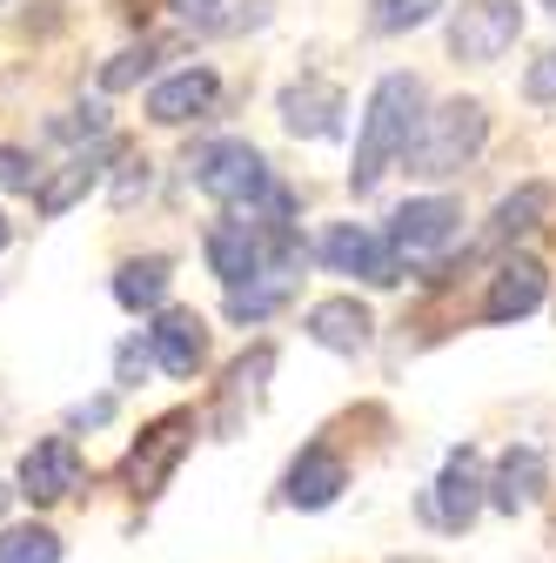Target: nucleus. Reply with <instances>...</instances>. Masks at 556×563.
Masks as SVG:
<instances>
[{"label":"nucleus","instance_id":"c85d7f7f","mask_svg":"<svg viewBox=\"0 0 556 563\" xmlns=\"http://www.w3.org/2000/svg\"><path fill=\"white\" fill-rule=\"evenodd\" d=\"M8 242H14V222H8V216H0V249H8Z\"/></svg>","mask_w":556,"mask_h":563},{"label":"nucleus","instance_id":"f3484780","mask_svg":"<svg viewBox=\"0 0 556 563\" xmlns=\"http://www.w3.org/2000/svg\"><path fill=\"white\" fill-rule=\"evenodd\" d=\"M302 329H309V342H322V349H335V356H356V349H369V309L356 302V296H329V302H315L309 316H302Z\"/></svg>","mask_w":556,"mask_h":563},{"label":"nucleus","instance_id":"7c9ffc66","mask_svg":"<svg viewBox=\"0 0 556 563\" xmlns=\"http://www.w3.org/2000/svg\"><path fill=\"white\" fill-rule=\"evenodd\" d=\"M389 563H415V556H389Z\"/></svg>","mask_w":556,"mask_h":563},{"label":"nucleus","instance_id":"bb28decb","mask_svg":"<svg viewBox=\"0 0 556 563\" xmlns=\"http://www.w3.org/2000/svg\"><path fill=\"white\" fill-rule=\"evenodd\" d=\"M523 95L530 101H556V47L543 60H530V75H523Z\"/></svg>","mask_w":556,"mask_h":563},{"label":"nucleus","instance_id":"f8f14e48","mask_svg":"<svg viewBox=\"0 0 556 563\" xmlns=\"http://www.w3.org/2000/svg\"><path fill=\"white\" fill-rule=\"evenodd\" d=\"M215 95H222L215 67H175L168 81L148 88V121H162V128H188V121H201L208 108H215Z\"/></svg>","mask_w":556,"mask_h":563},{"label":"nucleus","instance_id":"20e7f679","mask_svg":"<svg viewBox=\"0 0 556 563\" xmlns=\"http://www.w3.org/2000/svg\"><path fill=\"white\" fill-rule=\"evenodd\" d=\"M523 41V0H469L449 21V54L469 67H490Z\"/></svg>","mask_w":556,"mask_h":563},{"label":"nucleus","instance_id":"b1692460","mask_svg":"<svg viewBox=\"0 0 556 563\" xmlns=\"http://www.w3.org/2000/svg\"><path fill=\"white\" fill-rule=\"evenodd\" d=\"M148 181H155V168H148V155H121V175H114V208H134V195H148Z\"/></svg>","mask_w":556,"mask_h":563},{"label":"nucleus","instance_id":"aec40b11","mask_svg":"<svg viewBox=\"0 0 556 563\" xmlns=\"http://www.w3.org/2000/svg\"><path fill=\"white\" fill-rule=\"evenodd\" d=\"M296 282H302V268H268V275L242 282V289H229V322H268L296 296Z\"/></svg>","mask_w":556,"mask_h":563},{"label":"nucleus","instance_id":"4be33fe9","mask_svg":"<svg viewBox=\"0 0 556 563\" xmlns=\"http://www.w3.org/2000/svg\"><path fill=\"white\" fill-rule=\"evenodd\" d=\"M443 8H449V0H376L369 27H376V34H409V27H430Z\"/></svg>","mask_w":556,"mask_h":563},{"label":"nucleus","instance_id":"39448f33","mask_svg":"<svg viewBox=\"0 0 556 563\" xmlns=\"http://www.w3.org/2000/svg\"><path fill=\"white\" fill-rule=\"evenodd\" d=\"M188 443H194V409H168V416H155L148 430H142V443L127 450L121 483L134 489V497H155V489L168 483V470L188 456Z\"/></svg>","mask_w":556,"mask_h":563},{"label":"nucleus","instance_id":"6e6552de","mask_svg":"<svg viewBox=\"0 0 556 563\" xmlns=\"http://www.w3.org/2000/svg\"><path fill=\"white\" fill-rule=\"evenodd\" d=\"M75 489H81V443H75V437H41V443L21 456V497H27L34 510L75 497Z\"/></svg>","mask_w":556,"mask_h":563},{"label":"nucleus","instance_id":"9d476101","mask_svg":"<svg viewBox=\"0 0 556 563\" xmlns=\"http://www.w3.org/2000/svg\"><path fill=\"white\" fill-rule=\"evenodd\" d=\"M148 356L168 376H201L208 369V322L194 309H162L148 322Z\"/></svg>","mask_w":556,"mask_h":563},{"label":"nucleus","instance_id":"1a4fd4ad","mask_svg":"<svg viewBox=\"0 0 556 563\" xmlns=\"http://www.w3.org/2000/svg\"><path fill=\"white\" fill-rule=\"evenodd\" d=\"M482 504H490V483H482L476 450L463 443V450H449V463H443V476H436V489H430V523H443V530H469Z\"/></svg>","mask_w":556,"mask_h":563},{"label":"nucleus","instance_id":"2eb2a0df","mask_svg":"<svg viewBox=\"0 0 556 563\" xmlns=\"http://www.w3.org/2000/svg\"><path fill=\"white\" fill-rule=\"evenodd\" d=\"M549 489V456L536 450V443H516V450H503L497 456V476H490V504L503 510V517H516V510H530L536 497Z\"/></svg>","mask_w":556,"mask_h":563},{"label":"nucleus","instance_id":"393cba45","mask_svg":"<svg viewBox=\"0 0 556 563\" xmlns=\"http://www.w3.org/2000/svg\"><path fill=\"white\" fill-rule=\"evenodd\" d=\"M0 188L8 195H34L41 188V168H34L27 148H0Z\"/></svg>","mask_w":556,"mask_h":563},{"label":"nucleus","instance_id":"dca6fc26","mask_svg":"<svg viewBox=\"0 0 556 563\" xmlns=\"http://www.w3.org/2000/svg\"><path fill=\"white\" fill-rule=\"evenodd\" d=\"M282 128L289 134H309V141H329L342 128V88L322 81V75H302L282 88Z\"/></svg>","mask_w":556,"mask_h":563},{"label":"nucleus","instance_id":"9b49d317","mask_svg":"<svg viewBox=\"0 0 556 563\" xmlns=\"http://www.w3.org/2000/svg\"><path fill=\"white\" fill-rule=\"evenodd\" d=\"M108 155H121V141H114V134L94 141V148H81V155H67L54 175H41V188H34V216H41V222H60L67 208H75V201L101 181V162H108Z\"/></svg>","mask_w":556,"mask_h":563},{"label":"nucleus","instance_id":"a878e982","mask_svg":"<svg viewBox=\"0 0 556 563\" xmlns=\"http://www.w3.org/2000/svg\"><path fill=\"white\" fill-rule=\"evenodd\" d=\"M168 8H175L181 21H194L201 34H229V14H222V8H235V0H168Z\"/></svg>","mask_w":556,"mask_h":563},{"label":"nucleus","instance_id":"a211bd4d","mask_svg":"<svg viewBox=\"0 0 556 563\" xmlns=\"http://www.w3.org/2000/svg\"><path fill=\"white\" fill-rule=\"evenodd\" d=\"M168 282H175V262L168 255H127L121 268H114V302L121 309H134V316H162L168 309Z\"/></svg>","mask_w":556,"mask_h":563},{"label":"nucleus","instance_id":"412c9836","mask_svg":"<svg viewBox=\"0 0 556 563\" xmlns=\"http://www.w3.org/2000/svg\"><path fill=\"white\" fill-rule=\"evenodd\" d=\"M0 563H60V537L47 523H14L0 530Z\"/></svg>","mask_w":556,"mask_h":563},{"label":"nucleus","instance_id":"4468645a","mask_svg":"<svg viewBox=\"0 0 556 563\" xmlns=\"http://www.w3.org/2000/svg\"><path fill=\"white\" fill-rule=\"evenodd\" d=\"M342 489H349V463H342L329 443H309L296 463H289V483H282V497L296 510H329Z\"/></svg>","mask_w":556,"mask_h":563},{"label":"nucleus","instance_id":"5701e85b","mask_svg":"<svg viewBox=\"0 0 556 563\" xmlns=\"http://www.w3.org/2000/svg\"><path fill=\"white\" fill-rule=\"evenodd\" d=\"M155 60H162V47H155V41L114 54V60L101 67V95H121V88H134V81H148V75H155Z\"/></svg>","mask_w":556,"mask_h":563},{"label":"nucleus","instance_id":"c756f323","mask_svg":"<svg viewBox=\"0 0 556 563\" xmlns=\"http://www.w3.org/2000/svg\"><path fill=\"white\" fill-rule=\"evenodd\" d=\"M8 497H21V489H8V483H0V517H8Z\"/></svg>","mask_w":556,"mask_h":563},{"label":"nucleus","instance_id":"7ed1b4c3","mask_svg":"<svg viewBox=\"0 0 556 563\" xmlns=\"http://www.w3.org/2000/svg\"><path fill=\"white\" fill-rule=\"evenodd\" d=\"M482 141H490V108L482 101H443L430 108L423 134H415V148H409V175L415 181H443V175H463L476 155H482Z\"/></svg>","mask_w":556,"mask_h":563},{"label":"nucleus","instance_id":"f03ea898","mask_svg":"<svg viewBox=\"0 0 556 563\" xmlns=\"http://www.w3.org/2000/svg\"><path fill=\"white\" fill-rule=\"evenodd\" d=\"M188 181L222 201L229 216H255V208L275 201V175H268V155L255 148V141H208V148L188 155Z\"/></svg>","mask_w":556,"mask_h":563},{"label":"nucleus","instance_id":"f257e3e1","mask_svg":"<svg viewBox=\"0 0 556 563\" xmlns=\"http://www.w3.org/2000/svg\"><path fill=\"white\" fill-rule=\"evenodd\" d=\"M423 81L415 75H382L369 88V108H363V134H356V168H349V188L356 195H376V181L409 162L415 134H423Z\"/></svg>","mask_w":556,"mask_h":563},{"label":"nucleus","instance_id":"ddd939ff","mask_svg":"<svg viewBox=\"0 0 556 563\" xmlns=\"http://www.w3.org/2000/svg\"><path fill=\"white\" fill-rule=\"evenodd\" d=\"M543 289H549L543 262L510 255V262L490 275V296H482V322H523V316H536V309H543Z\"/></svg>","mask_w":556,"mask_h":563},{"label":"nucleus","instance_id":"6ab92c4d","mask_svg":"<svg viewBox=\"0 0 556 563\" xmlns=\"http://www.w3.org/2000/svg\"><path fill=\"white\" fill-rule=\"evenodd\" d=\"M549 201H556V195H549L543 181H523L516 195H503L497 216H490V235H482V249H510L516 235H530V229L549 216Z\"/></svg>","mask_w":556,"mask_h":563},{"label":"nucleus","instance_id":"2f4dec72","mask_svg":"<svg viewBox=\"0 0 556 563\" xmlns=\"http://www.w3.org/2000/svg\"><path fill=\"white\" fill-rule=\"evenodd\" d=\"M543 8H549V14H556V0H543Z\"/></svg>","mask_w":556,"mask_h":563},{"label":"nucleus","instance_id":"cd10ccee","mask_svg":"<svg viewBox=\"0 0 556 563\" xmlns=\"http://www.w3.org/2000/svg\"><path fill=\"white\" fill-rule=\"evenodd\" d=\"M142 369H155V356H148L142 342H127V349H121V383H134Z\"/></svg>","mask_w":556,"mask_h":563},{"label":"nucleus","instance_id":"0eeeda50","mask_svg":"<svg viewBox=\"0 0 556 563\" xmlns=\"http://www.w3.org/2000/svg\"><path fill=\"white\" fill-rule=\"evenodd\" d=\"M456 229H463V201L415 195V201H402L396 216H389V249L409 255V262H423V255H443L456 242Z\"/></svg>","mask_w":556,"mask_h":563},{"label":"nucleus","instance_id":"423d86ee","mask_svg":"<svg viewBox=\"0 0 556 563\" xmlns=\"http://www.w3.org/2000/svg\"><path fill=\"white\" fill-rule=\"evenodd\" d=\"M315 255H322L335 275L369 282V289H396V282H402V255L389 249V235H376V229H363V222H335V229H322Z\"/></svg>","mask_w":556,"mask_h":563}]
</instances>
